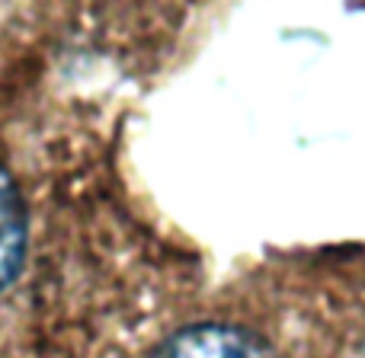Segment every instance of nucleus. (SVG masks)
<instances>
[{"label":"nucleus","mask_w":365,"mask_h":358,"mask_svg":"<svg viewBox=\"0 0 365 358\" xmlns=\"http://www.w3.org/2000/svg\"><path fill=\"white\" fill-rule=\"evenodd\" d=\"M26 259V208L10 173L0 167V291L16 282Z\"/></svg>","instance_id":"f03ea898"},{"label":"nucleus","mask_w":365,"mask_h":358,"mask_svg":"<svg viewBox=\"0 0 365 358\" xmlns=\"http://www.w3.org/2000/svg\"><path fill=\"white\" fill-rule=\"evenodd\" d=\"M151 358H263V346L231 323H192L160 342Z\"/></svg>","instance_id":"f257e3e1"}]
</instances>
